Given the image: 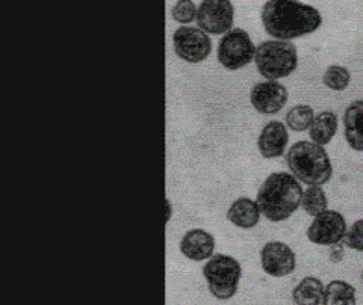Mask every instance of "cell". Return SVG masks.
I'll use <instances>...</instances> for the list:
<instances>
[{"mask_svg": "<svg viewBox=\"0 0 363 305\" xmlns=\"http://www.w3.org/2000/svg\"><path fill=\"white\" fill-rule=\"evenodd\" d=\"M260 18L268 35L279 41L309 35L323 23L320 11L294 0H269L264 4Z\"/></svg>", "mask_w": 363, "mask_h": 305, "instance_id": "obj_1", "label": "cell"}, {"mask_svg": "<svg viewBox=\"0 0 363 305\" xmlns=\"http://www.w3.org/2000/svg\"><path fill=\"white\" fill-rule=\"evenodd\" d=\"M303 192L301 183L291 173H272L260 185L256 202L269 222H283L301 206Z\"/></svg>", "mask_w": 363, "mask_h": 305, "instance_id": "obj_2", "label": "cell"}, {"mask_svg": "<svg viewBox=\"0 0 363 305\" xmlns=\"http://www.w3.org/2000/svg\"><path fill=\"white\" fill-rule=\"evenodd\" d=\"M286 165L300 183L323 186L333 177V165L324 146L312 141H298L286 153Z\"/></svg>", "mask_w": 363, "mask_h": 305, "instance_id": "obj_3", "label": "cell"}, {"mask_svg": "<svg viewBox=\"0 0 363 305\" xmlns=\"http://www.w3.org/2000/svg\"><path fill=\"white\" fill-rule=\"evenodd\" d=\"M255 64L260 76L267 81L279 82V79L288 77L297 70V47L292 41H264L256 47Z\"/></svg>", "mask_w": 363, "mask_h": 305, "instance_id": "obj_4", "label": "cell"}, {"mask_svg": "<svg viewBox=\"0 0 363 305\" xmlns=\"http://www.w3.org/2000/svg\"><path fill=\"white\" fill-rule=\"evenodd\" d=\"M203 277L213 298L232 299L242 278V266L236 258L225 254H215L203 266Z\"/></svg>", "mask_w": 363, "mask_h": 305, "instance_id": "obj_5", "label": "cell"}, {"mask_svg": "<svg viewBox=\"0 0 363 305\" xmlns=\"http://www.w3.org/2000/svg\"><path fill=\"white\" fill-rule=\"evenodd\" d=\"M256 47L244 29H232L221 38L217 58L225 70H240L255 59Z\"/></svg>", "mask_w": 363, "mask_h": 305, "instance_id": "obj_6", "label": "cell"}, {"mask_svg": "<svg viewBox=\"0 0 363 305\" xmlns=\"http://www.w3.org/2000/svg\"><path fill=\"white\" fill-rule=\"evenodd\" d=\"M348 231L345 217L337 210H327L313 218L306 236L309 242L320 246L342 243Z\"/></svg>", "mask_w": 363, "mask_h": 305, "instance_id": "obj_7", "label": "cell"}, {"mask_svg": "<svg viewBox=\"0 0 363 305\" xmlns=\"http://www.w3.org/2000/svg\"><path fill=\"white\" fill-rule=\"evenodd\" d=\"M173 46L180 59L189 64H199L211 54L212 40L199 28L180 26L173 35Z\"/></svg>", "mask_w": 363, "mask_h": 305, "instance_id": "obj_8", "label": "cell"}, {"mask_svg": "<svg viewBox=\"0 0 363 305\" xmlns=\"http://www.w3.org/2000/svg\"><path fill=\"white\" fill-rule=\"evenodd\" d=\"M235 8L229 0H203L199 6L197 25L208 35H221L233 29Z\"/></svg>", "mask_w": 363, "mask_h": 305, "instance_id": "obj_9", "label": "cell"}, {"mask_svg": "<svg viewBox=\"0 0 363 305\" xmlns=\"http://www.w3.org/2000/svg\"><path fill=\"white\" fill-rule=\"evenodd\" d=\"M260 265L264 272L272 278H285L297 267V255L292 248L280 241H271L260 251Z\"/></svg>", "mask_w": 363, "mask_h": 305, "instance_id": "obj_10", "label": "cell"}, {"mask_svg": "<svg viewBox=\"0 0 363 305\" xmlns=\"http://www.w3.org/2000/svg\"><path fill=\"white\" fill-rule=\"evenodd\" d=\"M289 93L285 85L279 82H259L250 91V101L255 110L262 115H276L285 108Z\"/></svg>", "mask_w": 363, "mask_h": 305, "instance_id": "obj_11", "label": "cell"}, {"mask_svg": "<svg viewBox=\"0 0 363 305\" xmlns=\"http://www.w3.org/2000/svg\"><path fill=\"white\" fill-rule=\"evenodd\" d=\"M289 142V133L286 124L272 120L265 124L257 138V149L264 159H277L285 154Z\"/></svg>", "mask_w": 363, "mask_h": 305, "instance_id": "obj_12", "label": "cell"}, {"mask_svg": "<svg viewBox=\"0 0 363 305\" xmlns=\"http://www.w3.org/2000/svg\"><path fill=\"white\" fill-rule=\"evenodd\" d=\"M179 248L191 262H204L213 257L215 237L203 229H192L182 237Z\"/></svg>", "mask_w": 363, "mask_h": 305, "instance_id": "obj_13", "label": "cell"}, {"mask_svg": "<svg viewBox=\"0 0 363 305\" xmlns=\"http://www.w3.org/2000/svg\"><path fill=\"white\" fill-rule=\"evenodd\" d=\"M344 134L351 150L363 153V100H354L344 112Z\"/></svg>", "mask_w": 363, "mask_h": 305, "instance_id": "obj_14", "label": "cell"}, {"mask_svg": "<svg viewBox=\"0 0 363 305\" xmlns=\"http://www.w3.org/2000/svg\"><path fill=\"white\" fill-rule=\"evenodd\" d=\"M260 214L262 213H260L256 200L242 197L232 202L229 210H227V219L238 229L250 230L259 224Z\"/></svg>", "mask_w": 363, "mask_h": 305, "instance_id": "obj_15", "label": "cell"}, {"mask_svg": "<svg viewBox=\"0 0 363 305\" xmlns=\"http://www.w3.org/2000/svg\"><path fill=\"white\" fill-rule=\"evenodd\" d=\"M339 120L333 110H321L315 115V120L309 129V137L313 144L325 146L330 144L337 133Z\"/></svg>", "mask_w": 363, "mask_h": 305, "instance_id": "obj_16", "label": "cell"}, {"mask_svg": "<svg viewBox=\"0 0 363 305\" xmlns=\"http://www.w3.org/2000/svg\"><path fill=\"white\" fill-rule=\"evenodd\" d=\"M325 286L316 277H304L292 290L295 305H323Z\"/></svg>", "mask_w": 363, "mask_h": 305, "instance_id": "obj_17", "label": "cell"}, {"mask_svg": "<svg viewBox=\"0 0 363 305\" xmlns=\"http://www.w3.org/2000/svg\"><path fill=\"white\" fill-rule=\"evenodd\" d=\"M323 305H357V290L344 280H333L325 287Z\"/></svg>", "mask_w": 363, "mask_h": 305, "instance_id": "obj_18", "label": "cell"}, {"mask_svg": "<svg viewBox=\"0 0 363 305\" xmlns=\"http://www.w3.org/2000/svg\"><path fill=\"white\" fill-rule=\"evenodd\" d=\"M301 207L303 210L311 214V217H318L324 212L328 210V200L325 190L323 186H309L303 192V200H301Z\"/></svg>", "mask_w": 363, "mask_h": 305, "instance_id": "obj_19", "label": "cell"}, {"mask_svg": "<svg viewBox=\"0 0 363 305\" xmlns=\"http://www.w3.org/2000/svg\"><path fill=\"white\" fill-rule=\"evenodd\" d=\"M315 120V112L309 105H297L288 110L285 122L292 132L309 130Z\"/></svg>", "mask_w": 363, "mask_h": 305, "instance_id": "obj_20", "label": "cell"}, {"mask_svg": "<svg viewBox=\"0 0 363 305\" xmlns=\"http://www.w3.org/2000/svg\"><path fill=\"white\" fill-rule=\"evenodd\" d=\"M323 84L332 91H344L351 84V73L342 65H330L324 71Z\"/></svg>", "mask_w": 363, "mask_h": 305, "instance_id": "obj_21", "label": "cell"}, {"mask_svg": "<svg viewBox=\"0 0 363 305\" xmlns=\"http://www.w3.org/2000/svg\"><path fill=\"white\" fill-rule=\"evenodd\" d=\"M199 8L192 0H179L172 8V17L180 25H189L192 21H197Z\"/></svg>", "mask_w": 363, "mask_h": 305, "instance_id": "obj_22", "label": "cell"}, {"mask_svg": "<svg viewBox=\"0 0 363 305\" xmlns=\"http://www.w3.org/2000/svg\"><path fill=\"white\" fill-rule=\"evenodd\" d=\"M345 245L353 251L363 253V218L357 219L347 231Z\"/></svg>", "mask_w": 363, "mask_h": 305, "instance_id": "obj_23", "label": "cell"}, {"mask_svg": "<svg viewBox=\"0 0 363 305\" xmlns=\"http://www.w3.org/2000/svg\"><path fill=\"white\" fill-rule=\"evenodd\" d=\"M344 253H345V250H344V245L342 243H337V245L330 246V258H332V262L333 263L340 262V260L344 258Z\"/></svg>", "mask_w": 363, "mask_h": 305, "instance_id": "obj_24", "label": "cell"}, {"mask_svg": "<svg viewBox=\"0 0 363 305\" xmlns=\"http://www.w3.org/2000/svg\"><path fill=\"white\" fill-rule=\"evenodd\" d=\"M165 207H167L165 222H169V219H172V214H173V206H172V202H169V200H165Z\"/></svg>", "mask_w": 363, "mask_h": 305, "instance_id": "obj_25", "label": "cell"}, {"mask_svg": "<svg viewBox=\"0 0 363 305\" xmlns=\"http://www.w3.org/2000/svg\"><path fill=\"white\" fill-rule=\"evenodd\" d=\"M362 282H363V270H362Z\"/></svg>", "mask_w": 363, "mask_h": 305, "instance_id": "obj_26", "label": "cell"}]
</instances>
